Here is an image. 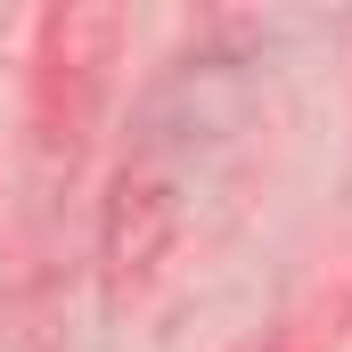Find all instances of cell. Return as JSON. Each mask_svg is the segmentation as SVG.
Masks as SVG:
<instances>
[{"label":"cell","mask_w":352,"mask_h":352,"mask_svg":"<svg viewBox=\"0 0 352 352\" xmlns=\"http://www.w3.org/2000/svg\"><path fill=\"white\" fill-rule=\"evenodd\" d=\"M115 58V8H50L41 16V58H33V115L50 148H82L90 107H98V74Z\"/></svg>","instance_id":"1"},{"label":"cell","mask_w":352,"mask_h":352,"mask_svg":"<svg viewBox=\"0 0 352 352\" xmlns=\"http://www.w3.org/2000/svg\"><path fill=\"white\" fill-rule=\"evenodd\" d=\"M180 238V188L164 173H115L107 188V213H98V270H107V295L131 303L156 263L173 254Z\"/></svg>","instance_id":"2"}]
</instances>
